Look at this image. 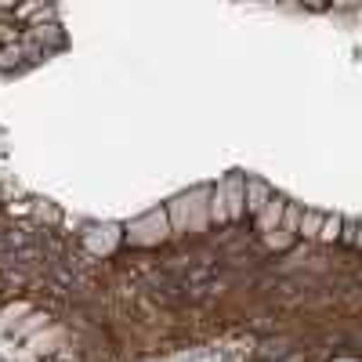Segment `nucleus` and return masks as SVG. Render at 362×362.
<instances>
[{
    "instance_id": "obj_1",
    "label": "nucleus",
    "mask_w": 362,
    "mask_h": 362,
    "mask_svg": "<svg viewBox=\"0 0 362 362\" xmlns=\"http://www.w3.org/2000/svg\"><path fill=\"white\" fill-rule=\"evenodd\" d=\"M167 232H170L167 210H148L145 218H138V221L127 225L124 239H127L131 247H156V243H163V239H167Z\"/></svg>"
},
{
    "instance_id": "obj_2",
    "label": "nucleus",
    "mask_w": 362,
    "mask_h": 362,
    "mask_svg": "<svg viewBox=\"0 0 362 362\" xmlns=\"http://www.w3.org/2000/svg\"><path fill=\"white\" fill-rule=\"evenodd\" d=\"M214 196L225 203L228 221H235V218H243V214H247V177H235V174H232V177L218 181Z\"/></svg>"
},
{
    "instance_id": "obj_3",
    "label": "nucleus",
    "mask_w": 362,
    "mask_h": 362,
    "mask_svg": "<svg viewBox=\"0 0 362 362\" xmlns=\"http://www.w3.org/2000/svg\"><path fill=\"white\" fill-rule=\"evenodd\" d=\"M286 203H290V199H283V196H272V199L264 203V210L257 214V228H261V235H268V232L283 228V214H286Z\"/></svg>"
},
{
    "instance_id": "obj_4",
    "label": "nucleus",
    "mask_w": 362,
    "mask_h": 362,
    "mask_svg": "<svg viewBox=\"0 0 362 362\" xmlns=\"http://www.w3.org/2000/svg\"><path fill=\"white\" fill-rule=\"evenodd\" d=\"M119 239H124V232H119L116 225H102V228H95V232L87 235V247L95 250V254H112Z\"/></svg>"
},
{
    "instance_id": "obj_5",
    "label": "nucleus",
    "mask_w": 362,
    "mask_h": 362,
    "mask_svg": "<svg viewBox=\"0 0 362 362\" xmlns=\"http://www.w3.org/2000/svg\"><path fill=\"white\" fill-rule=\"evenodd\" d=\"M272 196H276V192H272V189L264 185V181H257V177H247V210H250L254 218H257L261 210H264V203H268Z\"/></svg>"
},
{
    "instance_id": "obj_6",
    "label": "nucleus",
    "mask_w": 362,
    "mask_h": 362,
    "mask_svg": "<svg viewBox=\"0 0 362 362\" xmlns=\"http://www.w3.org/2000/svg\"><path fill=\"white\" fill-rule=\"evenodd\" d=\"M167 218H170V228L174 232H189V196H177L167 210Z\"/></svg>"
},
{
    "instance_id": "obj_7",
    "label": "nucleus",
    "mask_w": 362,
    "mask_h": 362,
    "mask_svg": "<svg viewBox=\"0 0 362 362\" xmlns=\"http://www.w3.org/2000/svg\"><path fill=\"white\" fill-rule=\"evenodd\" d=\"M322 225H326V214H319V210H305V214H300V228H297V235H305V239H319Z\"/></svg>"
},
{
    "instance_id": "obj_8",
    "label": "nucleus",
    "mask_w": 362,
    "mask_h": 362,
    "mask_svg": "<svg viewBox=\"0 0 362 362\" xmlns=\"http://www.w3.org/2000/svg\"><path fill=\"white\" fill-rule=\"evenodd\" d=\"M341 232H344V218H341V214H326V225H322V232H319L322 243H337Z\"/></svg>"
},
{
    "instance_id": "obj_9",
    "label": "nucleus",
    "mask_w": 362,
    "mask_h": 362,
    "mask_svg": "<svg viewBox=\"0 0 362 362\" xmlns=\"http://www.w3.org/2000/svg\"><path fill=\"white\" fill-rule=\"evenodd\" d=\"M293 239H297V235H290V232L276 228V232H268V235H264V243H268L272 250H286V247H293Z\"/></svg>"
},
{
    "instance_id": "obj_10",
    "label": "nucleus",
    "mask_w": 362,
    "mask_h": 362,
    "mask_svg": "<svg viewBox=\"0 0 362 362\" xmlns=\"http://www.w3.org/2000/svg\"><path fill=\"white\" fill-rule=\"evenodd\" d=\"M300 214H305V210H300V206L286 203V214H283V232L297 235V228H300Z\"/></svg>"
},
{
    "instance_id": "obj_11",
    "label": "nucleus",
    "mask_w": 362,
    "mask_h": 362,
    "mask_svg": "<svg viewBox=\"0 0 362 362\" xmlns=\"http://www.w3.org/2000/svg\"><path fill=\"white\" fill-rule=\"evenodd\" d=\"M355 247L362 250V221H358V235H355Z\"/></svg>"
}]
</instances>
